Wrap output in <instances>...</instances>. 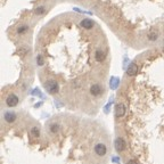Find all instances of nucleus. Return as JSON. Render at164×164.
Instances as JSON below:
<instances>
[{
  "instance_id": "1",
  "label": "nucleus",
  "mask_w": 164,
  "mask_h": 164,
  "mask_svg": "<svg viewBox=\"0 0 164 164\" xmlns=\"http://www.w3.org/2000/svg\"><path fill=\"white\" fill-rule=\"evenodd\" d=\"M45 88H46V90H47L49 93H51V95H55V93H57V92L59 91V85H58V83L55 81V80H53V79L46 81Z\"/></svg>"
},
{
  "instance_id": "2",
  "label": "nucleus",
  "mask_w": 164,
  "mask_h": 164,
  "mask_svg": "<svg viewBox=\"0 0 164 164\" xmlns=\"http://www.w3.org/2000/svg\"><path fill=\"white\" fill-rule=\"evenodd\" d=\"M19 103V98L17 97V95L15 93H10L8 95V97L6 98V105L8 107H15L17 106V104Z\"/></svg>"
},
{
  "instance_id": "3",
  "label": "nucleus",
  "mask_w": 164,
  "mask_h": 164,
  "mask_svg": "<svg viewBox=\"0 0 164 164\" xmlns=\"http://www.w3.org/2000/svg\"><path fill=\"white\" fill-rule=\"evenodd\" d=\"M103 92V88L99 83H92L90 85V93L93 96V97H98L100 96Z\"/></svg>"
},
{
  "instance_id": "4",
  "label": "nucleus",
  "mask_w": 164,
  "mask_h": 164,
  "mask_svg": "<svg viewBox=\"0 0 164 164\" xmlns=\"http://www.w3.org/2000/svg\"><path fill=\"white\" fill-rule=\"evenodd\" d=\"M3 119H5V121L7 123H14L16 121L17 116H16V114L14 112H6L3 114Z\"/></svg>"
},
{
  "instance_id": "5",
  "label": "nucleus",
  "mask_w": 164,
  "mask_h": 164,
  "mask_svg": "<svg viewBox=\"0 0 164 164\" xmlns=\"http://www.w3.org/2000/svg\"><path fill=\"white\" fill-rule=\"evenodd\" d=\"M95 59L98 62V63H101L106 59V54L105 51H103L101 49H97L96 53H95Z\"/></svg>"
},
{
  "instance_id": "6",
  "label": "nucleus",
  "mask_w": 164,
  "mask_h": 164,
  "mask_svg": "<svg viewBox=\"0 0 164 164\" xmlns=\"http://www.w3.org/2000/svg\"><path fill=\"white\" fill-rule=\"evenodd\" d=\"M127 73H128V75H130V77H135V75L138 73V66H137V64L131 63V64L129 65L128 70H127Z\"/></svg>"
},
{
  "instance_id": "7",
  "label": "nucleus",
  "mask_w": 164,
  "mask_h": 164,
  "mask_svg": "<svg viewBox=\"0 0 164 164\" xmlns=\"http://www.w3.org/2000/svg\"><path fill=\"white\" fill-rule=\"evenodd\" d=\"M125 114V107L123 104H117L115 107V115L117 117H122Z\"/></svg>"
},
{
  "instance_id": "8",
  "label": "nucleus",
  "mask_w": 164,
  "mask_h": 164,
  "mask_svg": "<svg viewBox=\"0 0 164 164\" xmlns=\"http://www.w3.org/2000/svg\"><path fill=\"white\" fill-rule=\"evenodd\" d=\"M81 26L83 29H85V30H90V29H92L93 27V25H95V23L91 21V19H89V18H84V19H82L81 21Z\"/></svg>"
},
{
  "instance_id": "9",
  "label": "nucleus",
  "mask_w": 164,
  "mask_h": 164,
  "mask_svg": "<svg viewBox=\"0 0 164 164\" xmlns=\"http://www.w3.org/2000/svg\"><path fill=\"white\" fill-rule=\"evenodd\" d=\"M115 146H116V149H117L119 152L123 151V149L125 148V143H124L123 138H120V137H119V138L115 140Z\"/></svg>"
},
{
  "instance_id": "10",
  "label": "nucleus",
  "mask_w": 164,
  "mask_h": 164,
  "mask_svg": "<svg viewBox=\"0 0 164 164\" xmlns=\"http://www.w3.org/2000/svg\"><path fill=\"white\" fill-rule=\"evenodd\" d=\"M29 30H30V27H29L26 24H23V25H21V26L17 27L16 32H17L18 34H24V33H26Z\"/></svg>"
},
{
  "instance_id": "11",
  "label": "nucleus",
  "mask_w": 164,
  "mask_h": 164,
  "mask_svg": "<svg viewBox=\"0 0 164 164\" xmlns=\"http://www.w3.org/2000/svg\"><path fill=\"white\" fill-rule=\"evenodd\" d=\"M47 11V8L45 7V6H39L37 9H35V15H38V16H41V15H43Z\"/></svg>"
},
{
  "instance_id": "12",
  "label": "nucleus",
  "mask_w": 164,
  "mask_h": 164,
  "mask_svg": "<svg viewBox=\"0 0 164 164\" xmlns=\"http://www.w3.org/2000/svg\"><path fill=\"white\" fill-rule=\"evenodd\" d=\"M31 136L32 137H34V138H38V137H40V129L38 128V127H33L32 129H31Z\"/></svg>"
},
{
  "instance_id": "13",
  "label": "nucleus",
  "mask_w": 164,
  "mask_h": 164,
  "mask_svg": "<svg viewBox=\"0 0 164 164\" xmlns=\"http://www.w3.org/2000/svg\"><path fill=\"white\" fill-rule=\"evenodd\" d=\"M148 39H149L151 41L157 40V33H156V32H151V33H148Z\"/></svg>"
},
{
  "instance_id": "14",
  "label": "nucleus",
  "mask_w": 164,
  "mask_h": 164,
  "mask_svg": "<svg viewBox=\"0 0 164 164\" xmlns=\"http://www.w3.org/2000/svg\"><path fill=\"white\" fill-rule=\"evenodd\" d=\"M37 63H38V65H39V66L43 65V58H42V56H41V55H39V56L37 57Z\"/></svg>"
},
{
  "instance_id": "15",
  "label": "nucleus",
  "mask_w": 164,
  "mask_h": 164,
  "mask_svg": "<svg viewBox=\"0 0 164 164\" xmlns=\"http://www.w3.org/2000/svg\"><path fill=\"white\" fill-rule=\"evenodd\" d=\"M128 164H138V163H137L136 161H129V162H128Z\"/></svg>"
}]
</instances>
